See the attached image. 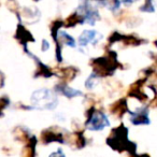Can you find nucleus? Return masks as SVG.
Here are the masks:
<instances>
[{
  "mask_svg": "<svg viewBox=\"0 0 157 157\" xmlns=\"http://www.w3.org/2000/svg\"><path fill=\"white\" fill-rule=\"evenodd\" d=\"M58 99L54 92L46 88L38 90L31 96V105L38 110H53L57 107Z\"/></svg>",
  "mask_w": 157,
  "mask_h": 157,
  "instance_id": "nucleus-1",
  "label": "nucleus"
},
{
  "mask_svg": "<svg viewBox=\"0 0 157 157\" xmlns=\"http://www.w3.org/2000/svg\"><path fill=\"white\" fill-rule=\"evenodd\" d=\"M110 125L109 118L103 112H94L92 117L86 123V126L90 130H102Z\"/></svg>",
  "mask_w": 157,
  "mask_h": 157,
  "instance_id": "nucleus-2",
  "label": "nucleus"
},
{
  "mask_svg": "<svg viewBox=\"0 0 157 157\" xmlns=\"http://www.w3.org/2000/svg\"><path fill=\"white\" fill-rule=\"evenodd\" d=\"M78 13L83 16V23H88L90 25H94L95 22L99 18V14L97 9L90 7L88 2L82 3L78 9Z\"/></svg>",
  "mask_w": 157,
  "mask_h": 157,
  "instance_id": "nucleus-3",
  "label": "nucleus"
},
{
  "mask_svg": "<svg viewBox=\"0 0 157 157\" xmlns=\"http://www.w3.org/2000/svg\"><path fill=\"white\" fill-rule=\"evenodd\" d=\"M102 38L100 33H98L95 30H85L82 33V35L78 37V45L85 46L90 42H93V44H96L99 40Z\"/></svg>",
  "mask_w": 157,
  "mask_h": 157,
  "instance_id": "nucleus-4",
  "label": "nucleus"
},
{
  "mask_svg": "<svg viewBox=\"0 0 157 157\" xmlns=\"http://www.w3.org/2000/svg\"><path fill=\"white\" fill-rule=\"evenodd\" d=\"M131 122L132 124L141 125V124H148V112L146 108H140L136 112H131Z\"/></svg>",
  "mask_w": 157,
  "mask_h": 157,
  "instance_id": "nucleus-5",
  "label": "nucleus"
},
{
  "mask_svg": "<svg viewBox=\"0 0 157 157\" xmlns=\"http://www.w3.org/2000/svg\"><path fill=\"white\" fill-rule=\"evenodd\" d=\"M59 90L63 93L65 96L67 97H75V96H81L82 95V92L80 90H73V88L69 87V86H63V87H59Z\"/></svg>",
  "mask_w": 157,
  "mask_h": 157,
  "instance_id": "nucleus-6",
  "label": "nucleus"
},
{
  "mask_svg": "<svg viewBox=\"0 0 157 157\" xmlns=\"http://www.w3.org/2000/svg\"><path fill=\"white\" fill-rule=\"evenodd\" d=\"M97 82H98V78H97V74L95 73V72H93V73L90 75V78H88L87 80H86L85 86L87 88H93L97 84Z\"/></svg>",
  "mask_w": 157,
  "mask_h": 157,
  "instance_id": "nucleus-7",
  "label": "nucleus"
},
{
  "mask_svg": "<svg viewBox=\"0 0 157 157\" xmlns=\"http://www.w3.org/2000/svg\"><path fill=\"white\" fill-rule=\"evenodd\" d=\"M60 37L65 40V42H66L67 45H70V46H72V48L75 46V41H74V39L71 37V36L67 35V33H63V31H60Z\"/></svg>",
  "mask_w": 157,
  "mask_h": 157,
  "instance_id": "nucleus-8",
  "label": "nucleus"
},
{
  "mask_svg": "<svg viewBox=\"0 0 157 157\" xmlns=\"http://www.w3.org/2000/svg\"><path fill=\"white\" fill-rule=\"evenodd\" d=\"M50 157H65V155H63V151H61V150H57L55 153L51 154Z\"/></svg>",
  "mask_w": 157,
  "mask_h": 157,
  "instance_id": "nucleus-9",
  "label": "nucleus"
},
{
  "mask_svg": "<svg viewBox=\"0 0 157 157\" xmlns=\"http://www.w3.org/2000/svg\"><path fill=\"white\" fill-rule=\"evenodd\" d=\"M48 48V41H43V44H42V50L43 51H46Z\"/></svg>",
  "mask_w": 157,
  "mask_h": 157,
  "instance_id": "nucleus-10",
  "label": "nucleus"
}]
</instances>
